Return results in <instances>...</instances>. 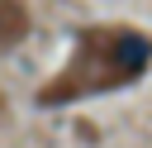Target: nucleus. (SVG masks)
<instances>
[{
	"label": "nucleus",
	"instance_id": "1",
	"mask_svg": "<svg viewBox=\"0 0 152 148\" xmlns=\"http://www.w3.org/2000/svg\"><path fill=\"white\" fill-rule=\"evenodd\" d=\"M119 48H124V62H128V67H142V62H147V43H142L138 33H124Z\"/></svg>",
	"mask_w": 152,
	"mask_h": 148
}]
</instances>
